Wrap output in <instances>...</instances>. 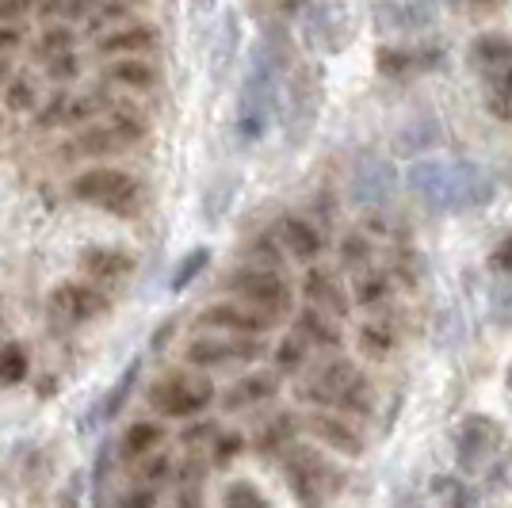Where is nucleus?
Returning a JSON list of instances; mask_svg holds the SVG:
<instances>
[{
  "mask_svg": "<svg viewBox=\"0 0 512 508\" xmlns=\"http://www.w3.org/2000/svg\"><path fill=\"white\" fill-rule=\"evenodd\" d=\"M104 107H107L104 96H92V92H88V96H81V100H73V104L65 107V119H69V123H77V119H92V115H96V111H104Z\"/></svg>",
  "mask_w": 512,
  "mask_h": 508,
  "instance_id": "nucleus-33",
  "label": "nucleus"
},
{
  "mask_svg": "<svg viewBox=\"0 0 512 508\" xmlns=\"http://www.w3.org/2000/svg\"><path fill=\"white\" fill-rule=\"evenodd\" d=\"M58 12H73V0H46L43 16H58Z\"/></svg>",
  "mask_w": 512,
  "mask_h": 508,
  "instance_id": "nucleus-48",
  "label": "nucleus"
},
{
  "mask_svg": "<svg viewBox=\"0 0 512 508\" xmlns=\"http://www.w3.org/2000/svg\"><path fill=\"white\" fill-rule=\"evenodd\" d=\"M226 505H268V501H264V493H260L256 486L241 482V486H234L230 493H226Z\"/></svg>",
  "mask_w": 512,
  "mask_h": 508,
  "instance_id": "nucleus-38",
  "label": "nucleus"
},
{
  "mask_svg": "<svg viewBox=\"0 0 512 508\" xmlns=\"http://www.w3.org/2000/svg\"><path fill=\"white\" fill-rule=\"evenodd\" d=\"M65 107H69V100H65V96L50 100V104H46V111L39 115V127H54V123H62V119H65Z\"/></svg>",
  "mask_w": 512,
  "mask_h": 508,
  "instance_id": "nucleus-43",
  "label": "nucleus"
},
{
  "mask_svg": "<svg viewBox=\"0 0 512 508\" xmlns=\"http://www.w3.org/2000/svg\"><path fill=\"white\" fill-rule=\"evenodd\" d=\"M237 16L234 12H226V20H222V27H218V35H214V58H211V73L214 81H222L226 73H230V65H234L237 58Z\"/></svg>",
  "mask_w": 512,
  "mask_h": 508,
  "instance_id": "nucleus-20",
  "label": "nucleus"
},
{
  "mask_svg": "<svg viewBox=\"0 0 512 508\" xmlns=\"http://www.w3.org/2000/svg\"><path fill=\"white\" fill-rule=\"evenodd\" d=\"M371 386L360 379L352 360H329L321 367L310 386H302V402L341 405V409H367L371 405Z\"/></svg>",
  "mask_w": 512,
  "mask_h": 508,
  "instance_id": "nucleus-5",
  "label": "nucleus"
},
{
  "mask_svg": "<svg viewBox=\"0 0 512 508\" xmlns=\"http://www.w3.org/2000/svg\"><path fill=\"white\" fill-rule=\"evenodd\" d=\"M146 138V123L134 115V111H115L107 123H96L88 127L77 142H73V153H115V149H127L134 142Z\"/></svg>",
  "mask_w": 512,
  "mask_h": 508,
  "instance_id": "nucleus-9",
  "label": "nucleus"
},
{
  "mask_svg": "<svg viewBox=\"0 0 512 508\" xmlns=\"http://www.w3.org/2000/svg\"><path fill=\"white\" fill-rule=\"evenodd\" d=\"M157 46V31L150 27H123L119 35L100 39V54H146Z\"/></svg>",
  "mask_w": 512,
  "mask_h": 508,
  "instance_id": "nucleus-22",
  "label": "nucleus"
},
{
  "mask_svg": "<svg viewBox=\"0 0 512 508\" xmlns=\"http://www.w3.org/2000/svg\"><path fill=\"white\" fill-rule=\"evenodd\" d=\"M138 375H142V363L134 360V363H130V367H127V371H123V379L115 382L111 390H107V398H104V402L96 405V409H92V413H88V417H85V428H96V424L111 421V417H115V413L123 409V402H127V398H130V390H134V382H138Z\"/></svg>",
  "mask_w": 512,
  "mask_h": 508,
  "instance_id": "nucleus-15",
  "label": "nucleus"
},
{
  "mask_svg": "<svg viewBox=\"0 0 512 508\" xmlns=\"http://www.w3.org/2000/svg\"><path fill=\"white\" fill-rule=\"evenodd\" d=\"M509 394H512V367H509Z\"/></svg>",
  "mask_w": 512,
  "mask_h": 508,
  "instance_id": "nucleus-51",
  "label": "nucleus"
},
{
  "mask_svg": "<svg viewBox=\"0 0 512 508\" xmlns=\"http://www.w3.org/2000/svg\"><path fill=\"white\" fill-rule=\"evenodd\" d=\"M107 310V298L100 291H92L85 283H62L50 295V318L54 325H81V321L96 318Z\"/></svg>",
  "mask_w": 512,
  "mask_h": 508,
  "instance_id": "nucleus-12",
  "label": "nucleus"
},
{
  "mask_svg": "<svg viewBox=\"0 0 512 508\" xmlns=\"http://www.w3.org/2000/svg\"><path fill=\"white\" fill-rule=\"evenodd\" d=\"M310 432L318 436V440H325L329 447H337V451H344V455H360L363 451V440H360V432L352 428L348 421H337V417H314L310 421Z\"/></svg>",
  "mask_w": 512,
  "mask_h": 508,
  "instance_id": "nucleus-16",
  "label": "nucleus"
},
{
  "mask_svg": "<svg viewBox=\"0 0 512 508\" xmlns=\"http://www.w3.org/2000/svg\"><path fill=\"white\" fill-rule=\"evenodd\" d=\"M291 417H279V424H268V432H264V451H272V444H283L287 436H291Z\"/></svg>",
  "mask_w": 512,
  "mask_h": 508,
  "instance_id": "nucleus-42",
  "label": "nucleus"
},
{
  "mask_svg": "<svg viewBox=\"0 0 512 508\" xmlns=\"http://www.w3.org/2000/svg\"><path fill=\"white\" fill-rule=\"evenodd\" d=\"M283 245L291 249V256H299V260H314L321 253V237L318 230L310 226V222H302V218H283Z\"/></svg>",
  "mask_w": 512,
  "mask_h": 508,
  "instance_id": "nucleus-21",
  "label": "nucleus"
},
{
  "mask_svg": "<svg viewBox=\"0 0 512 508\" xmlns=\"http://www.w3.org/2000/svg\"><path fill=\"white\" fill-rule=\"evenodd\" d=\"M490 268L497 276H512V233L509 237H501V245L490 253Z\"/></svg>",
  "mask_w": 512,
  "mask_h": 508,
  "instance_id": "nucleus-35",
  "label": "nucleus"
},
{
  "mask_svg": "<svg viewBox=\"0 0 512 508\" xmlns=\"http://www.w3.org/2000/svg\"><path fill=\"white\" fill-rule=\"evenodd\" d=\"M8 81V62H4V54H0V85Z\"/></svg>",
  "mask_w": 512,
  "mask_h": 508,
  "instance_id": "nucleus-50",
  "label": "nucleus"
},
{
  "mask_svg": "<svg viewBox=\"0 0 512 508\" xmlns=\"http://www.w3.org/2000/svg\"><path fill=\"white\" fill-rule=\"evenodd\" d=\"M409 191L432 211H478L493 199V176L474 161L428 157L409 169Z\"/></svg>",
  "mask_w": 512,
  "mask_h": 508,
  "instance_id": "nucleus-1",
  "label": "nucleus"
},
{
  "mask_svg": "<svg viewBox=\"0 0 512 508\" xmlns=\"http://www.w3.org/2000/svg\"><path fill=\"white\" fill-rule=\"evenodd\" d=\"M230 291H237L241 298H249L253 306H260L264 314H287L291 310V287L268 272V268H241L234 279H230Z\"/></svg>",
  "mask_w": 512,
  "mask_h": 508,
  "instance_id": "nucleus-10",
  "label": "nucleus"
},
{
  "mask_svg": "<svg viewBox=\"0 0 512 508\" xmlns=\"http://www.w3.org/2000/svg\"><path fill=\"white\" fill-rule=\"evenodd\" d=\"M157 497L153 493H130V497H123V505H153Z\"/></svg>",
  "mask_w": 512,
  "mask_h": 508,
  "instance_id": "nucleus-49",
  "label": "nucleus"
},
{
  "mask_svg": "<svg viewBox=\"0 0 512 508\" xmlns=\"http://www.w3.org/2000/svg\"><path fill=\"white\" fill-rule=\"evenodd\" d=\"M20 46V31L16 27H0V54H12Z\"/></svg>",
  "mask_w": 512,
  "mask_h": 508,
  "instance_id": "nucleus-45",
  "label": "nucleus"
},
{
  "mask_svg": "<svg viewBox=\"0 0 512 508\" xmlns=\"http://www.w3.org/2000/svg\"><path fill=\"white\" fill-rule=\"evenodd\" d=\"M207 260H211L207 249H192V253L184 256V260L176 264V272H172V291H184V287H188V283L207 268Z\"/></svg>",
  "mask_w": 512,
  "mask_h": 508,
  "instance_id": "nucleus-28",
  "label": "nucleus"
},
{
  "mask_svg": "<svg viewBox=\"0 0 512 508\" xmlns=\"http://www.w3.org/2000/svg\"><path fill=\"white\" fill-rule=\"evenodd\" d=\"M398 188V172L379 153H363L352 169V203L356 207H383Z\"/></svg>",
  "mask_w": 512,
  "mask_h": 508,
  "instance_id": "nucleus-8",
  "label": "nucleus"
},
{
  "mask_svg": "<svg viewBox=\"0 0 512 508\" xmlns=\"http://www.w3.org/2000/svg\"><path fill=\"white\" fill-rule=\"evenodd\" d=\"M299 35L314 54H341L356 35V16L344 0H321L302 12Z\"/></svg>",
  "mask_w": 512,
  "mask_h": 508,
  "instance_id": "nucleus-4",
  "label": "nucleus"
},
{
  "mask_svg": "<svg viewBox=\"0 0 512 508\" xmlns=\"http://www.w3.org/2000/svg\"><path fill=\"white\" fill-rule=\"evenodd\" d=\"M470 58L478 69H501V65H512V39L505 35H482L478 43L470 46Z\"/></svg>",
  "mask_w": 512,
  "mask_h": 508,
  "instance_id": "nucleus-23",
  "label": "nucleus"
},
{
  "mask_svg": "<svg viewBox=\"0 0 512 508\" xmlns=\"http://www.w3.org/2000/svg\"><path fill=\"white\" fill-rule=\"evenodd\" d=\"M31 104H35V85H31L27 77L12 81V85H8V107H12V111H27Z\"/></svg>",
  "mask_w": 512,
  "mask_h": 508,
  "instance_id": "nucleus-34",
  "label": "nucleus"
},
{
  "mask_svg": "<svg viewBox=\"0 0 512 508\" xmlns=\"http://www.w3.org/2000/svg\"><path fill=\"white\" fill-rule=\"evenodd\" d=\"M432 493H436V501H444V505H474V493L467 489V482H459V478H436L432 482Z\"/></svg>",
  "mask_w": 512,
  "mask_h": 508,
  "instance_id": "nucleus-29",
  "label": "nucleus"
},
{
  "mask_svg": "<svg viewBox=\"0 0 512 508\" xmlns=\"http://www.w3.org/2000/svg\"><path fill=\"white\" fill-rule=\"evenodd\" d=\"M81 268H85L92 279H104V283H115V279H127L134 272V256H127L123 249H85L81 253Z\"/></svg>",
  "mask_w": 512,
  "mask_h": 508,
  "instance_id": "nucleus-14",
  "label": "nucleus"
},
{
  "mask_svg": "<svg viewBox=\"0 0 512 508\" xmlns=\"http://www.w3.org/2000/svg\"><path fill=\"white\" fill-rule=\"evenodd\" d=\"M214 4L218 0H192V16L195 20H207V16H214Z\"/></svg>",
  "mask_w": 512,
  "mask_h": 508,
  "instance_id": "nucleus-47",
  "label": "nucleus"
},
{
  "mask_svg": "<svg viewBox=\"0 0 512 508\" xmlns=\"http://www.w3.org/2000/svg\"><path fill=\"white\" fill-rule=\"evenodd\" d=\"M501 444H505V432H501V424L493 421V417H486V413L463 417L459 432H455V459H459V470H467V474L482 470V466L501 451Z\"/></svg>",
  "mask_w": 512,
  "mask_h": 508,
  "instance_id": "nucleus-6",
  "label": "nucleus"
},
{
  "mask_svg": "<svg viewBox=\"0 0 512 508\" xmlns=\"http://www.w3.org/2000/svg\"><path fill=\"white\" fill-rule=\"evenodd\" d=\"M302 291H306V298H314L321 310H333L337 318H344V314H348L344 291L337 287V279L329 276V272H321V268H310V272H306V283H302Z\"/></svg>",
  "mask_w": 512,
  "mask_h": 508,
  "instance_id": "nucleus-17",
  "label": "nucleus"
},
{
  "mask_svg": "<svg viewBox=\"0 0 512 508\" xmlns=\"http://www.w3.org/2000/svg\"><path fill=\"white\" fill-rule=\"evenodd\" d=\"M39 0H0V23H12L20 20V16H27L31 8H35Z\"/></svg>",
  "mask_w": 512,
  "mask_h": 508,
  "instance_id": "nucleus-41",
  "label": "nucleus"
},
{
  "mask_svg": "<svg viewBox=\"0 0 512 508\" xmlns=\"http://www.w3.org/2000/svg\"><path fill=\"white\" fill-rule=\"evenodd\" d=\"M69 43H73V35L65 31V27H50L43 39V58H54V54H65L69 50Z\"/></svg>",
  "mask_w": 512,
  "mask_h": 508,
  "instance_id": "nucleus-36",
  "label": "nucleus"
},
{
  "mask_svg": "<svg viewBox=\"0 0 512 508\" xmlns=\"http://www.w3.org/2000/svg\"><path fill=\"white\" fill-rule=\"evenodd\" d=\"M448 4H463V0H448Z\"/></svg>",
  "mask_w": 512,
  "mask_h": 508,
  "instance_id": "nucleus-52",
  "label": "nucleus"
},
{
  "mask_svg": "<svg viewBox=\"0 0 512 508\" xmlns=\"http://www.w3.org/2000/svg\"><path fill=\"white\" fill-rule=\"evenodd\" d=\"M207 436H218V428H214V424H199V428H192L184 440H188V444H199V440H207Z\"/></svg>",
  "mask_w": 512,
  "mask_h": 508,
  "instance_id": "nucleus-46",
  "label": "nucleus"
},
{
  "mask_svg": "<svg viewBox=\"0 0 512 508\" xmlns=\"http://www.w3.org/2000/svg\"><path fill=\"white\" fill-rule=\"evenodd\" d=\"M276 390H279L276 375H253V379H241V382L230 386V394H226V409H249V405H256V402H268Z\"/></svg>",
  "mask_w": 512,
  "mask_h": 508,
  "instance_id": "nucleus-18",
  "label": "nucleus"
},
{
  "mask_svg": "<svg viewBox=\"0 0 512 508\" xmlns=\"http://www.w3.org/2000/svg\"><path fill=\"white\" fill-rule=\"evenodd\" d=\"M306 352H310V340L302 337V333H291V337L276 348V367L279 371H299L302 360H306Z\"/></svg>",
  "mask_w": 512,
  "mask_h": 508,
  "instance_id": "nucleus-27",
  "label": "nucleus"
},
{
  "mask_svg": "<svg viewBox=\"0 0 512 508\" xmlns=\"http://www.w3.org/2000/svg\"><path fill=\"white\" fill-rule=\"evenodd\" d=\"M199 329H226V333H241V337H264L272 329V314L264 310H253V306H237V302H218V306H207L199 321Z\"/></svg>",
  "mask_w": 512,
  "mask_h": 508,
  "instance_id": "nucleus-13",
  "label": "nucleus"
},
{
  "mask_svg": "<svg viewBox=\"0 0 512 508\" xmlns=\"http://www.w3.org/2000/svg\"><path fill=\"white\" fill-rule=\"evenodd\" d=\"M214 451H218V455H214V463H230L237 451H241V436H222V440L214 444Z\"/></svg>",
  "mask_w": 512,
  "mask_h": 508,
  "instance_id": "nucleus-44",
  "label": "nucleus"
},
{
  "mask_svg": "<svg viewBox=\"0 0 512 508\" xmlns=\"http://www.w3.org/2000/svg\"><path fill=\"white\" fill-rule=\"evenodd\" d=\"M73 195L81 203H92V207H104L107 214H119V218H134L142 214V203H146V191L142 184L123 169H88L73 180Z\"/></svg>",
  "mask_w": 512,
  "mask_h": 508,
  "instance_id": "nucleus-3",
  "label": "nucleus"
},
{
  "mask_svg": "<svg viewBox=\"0 0 512 508\" xmlns=\"http://www.w3.org/2000/svg\"><path fill=\"white\" fill-rule=\"evenodd\" d=\"M264 356V344L260 337H195L188 344V360L195 367H214V363H249Z\"/></svg>",
  "mask_w": 512,
  "mask_h": 508,
  "instance_id": "nucleus-11",
  "label": "nucleus"
},
{
  "mask_svg": "<svg viewBox=\"0 0 512 508\" xmlns=\"http://www.w3.org/2000/svg\"><path fill=\"white\" fill-rule=\"evenodd\" d=\"M161 436H165V428L153 421H142V424H130L127 436H123V447H127V455H146L153 447L161 444Z\"/></svg>",
  "mask_w": 512,
  "mask_h": 508,
  "instance_id": "nucleus-26",
  "label": "nucleus"
},
{
  "mask_svg": "<svg viewBox=\"0 0 512 508\" xmlns=\"http://www.w3.org/2000/svg\"><path fill=\"white\" fill-rule=\"evenodd\" d=\"M27 375V356L20 344H4L0 348V382H20Z\"/></svg>",
  "mask_w": 512,
  "mask_h": 508,
  "instance_id": "nucleus-30",
  "label": "nucleus"
},
{
  "mask_svg": "<svg viewBox=\"0 0 512 508\" xmlns=\"http://www.w3.org/2000/svg\"><path fill=\"white\" fill-rule=\"evenodd\" d=\"M486 107L501 123H512V65L486 73Z\"/></svg>",
  "mask_w": 512,
  "mask_h": 508,
  "instance_id": "nucleus-19",
  "label": "nucleus"
},
{
  "mask_svg": "<svg viewBox=\"0 0 512 508\" xmlns=\"http://www.w3.org/2000/svg\"><path fill=\"white\" fill-rule=\"evenodd\" d=\"M493 318L501 321V325H512V283L501 287V291H493Z\"/></svg>",
  "mask_w": 512,
  "mask_h": 508,
  "instance_id": "nucleus-39",
  "label": "nucleus"
},
{
  "mask_svg": "<svg viewBox=\"0 0 512 508\" xmlns=\"http://www.w3.org/2000/svg\"><path fill=\"white\" fill-rule=\"evenodd\" d=\"M428 138H436V127H432L428 119H421V123H413L409 130L398 134V149H402V153H413V149L428 146Z\"/></svg>",
  "mask_w": 512,
  "mask_h": 508,
  "instance_id": "nucleus-32",
  "label": "nucleus"
},
{
  "mask_svg": "<svg viewBox=\"0 0 512 508\" xmlns=\"http://www.w3.org/2000/svg\"><path fill=\"white\" fill-rule=\"evenodd\" d=\"M360 340H363V348H367L371 356H386V352L394 348V333H390L386 325H363Z\"/></svg>",
  "mask_w": 512,
  "mask_h": 508,
  "instance_id": "nucleus-31",
  "label": "nucleus"
},
{
  "mask_svg": "<svg viewBox=\"0 0 512 508\" xmlns=\"http://www.w3.org/2000/svg\"><path fill=\"white\" fill-rule=\"evenodd\" d=\"M73 73H77V58H73L69 50H65V54H54V58H50V77H54V81H69Z\"/></svg>",
  "mask_w": 512,
  "mask_h": 508,
  "instance_id": "nucleus-40",
  "label": "nucleus"
},
{
  "mask_svg": "<svg viewBox=\"0 0 512 508\" xmlns=\"http://www.w3.org/2000/svg\"><path fill=\"white\" fill-rule=\"evenodd\" d=\"M386 287H390V283H386L383 276H367V279H360V287H356V298H360V302H383Z\"/></svg>",
  "mask_w": 512,
  "mask_h": 508,
  "instance_id": "nucleus-37",
  "label": "nucleus"
},
{
  "mask_svg": "<svg viewBox=\"0 0 512 508\" xmlns=\"http://www.w3.org/2000/svg\"><path fill=\"white\" fill-rule=\"evenodd\" d=\"M276 96V62H272L268 46L256 43L253 54H249V69H245V85H241V104H237V134H241V142H260L268 134L272 115H276Z\"/></svg>",
  "mask_w": 512,
  "mask_h": 508,
  "instance_id": "nucleus-2",
  "label": "nucleus"
},
{
  "mask_svg": "<svg viewBox=\"0 0 512 508\" xmlns=\"http://www.w3.org/2000/svg\"><path fill=\"white\" fill-rule=\"evenodd\" d=\"M214 390L211 382L184 379V375H172V379L157 382L150 390V405L161 417H176V421H188L195 413H203L211 405Z\"/></svg>",
  "mask_w": 512,
  "mask_h": 508,
  "instance_id": "nucleus-7",
  "label": "nucleus"
},
{
  "mask_svg": "<svg viewBox=\"0 0 512 508\" xmlns=\"http://www.w3.org/2000/svg\"><path fill=\"white\" fill-rule=\"evenodd\" d=\"M107 81L127 85V88H153L157 73H153L146 62H134V58H127V62H119V65H111V69H107Z\"/></svg>",
  "mask_w": 512,
  "mask_h": 508,
  "instance_id": "nucleus-24",
  "label": "nucleus"
},
{
  "mask_svg": "<svg viewBox=\"0 0 512 508\" xmlns=\"http://www.w3.org/2000/svg\"><path fill=\"white\" fill-rule=\"evenodd\" d=\"M299 333L310 340V344H325V348L341 344V333H337L329 321L321 318L318 310H302V314H299Z\"/></svg>",
  "mask_w": 512,
  "mask_h": 508,
  "instance_id": "nucleus-25",
  "label": "nucleus"
}]
</instances>
